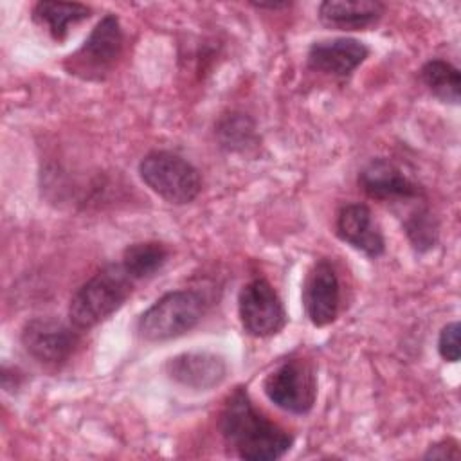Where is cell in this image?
Instances as JSON below:
<instances>
[{"mask_svg": "<svg viewBox=\"0 0 461 461\" xmlns=\"http://www.w3.org/2000/svg\"><path fill=\"white\" fill-rule=\"evenodd\" d=\"M385 4L378 0H324L317 9L322 25L339 31H366L380 22Z\"/></svg>", "mask_w": 461, "mask_h": 461, "instance_id": "5bb4252c", "label": "cell"}, {"mask_svg": "<svg viewBox=\"0 0 461 461\" xmlns=\"http://www.w3.org/2000/svg\"><path fill=\"white\" fill-rule=\"evenodd\" d=\"M79 340L81 335L74 324H65L54 317H34L23 324L20 333L25 353L43 366L65 364Z\"/></svg>", "mask_w": 461, "mask_h": 461, "instance_id": "ba28073f", "label": "cell"}, {"mask_svg": "<svg viewBox=\"0 0 461 461\" xmlns=\"http://www.w3.org/2000/svg\"><path fill=\"white\" fill-rule=\"evenodd\" d=\"M335 234L340 241L371 259L385 252V238L366 203L353 202L342 205L335 216Z\"/></svg>", "mask_w": 461, "mask_h": 461, "instance_id": "4fadbf2b", "label": "cell"}, {"mask_svg": "<svg viewBox=\"0 0 461 461\" xmlns=\"http://www.w3.org/2000/svg\"><path fill=\"white\" fill-rule=\"evenodd\" d=\"M369 58V47L349 36L317 40L310 45L306 63L312 70L333 76L349 77Z\"/></svg>", "mask_w": 461, "mask_h": 461, "instance_id": "8fae6325", "label": "cell"}, {"mask_svg": "<svg viewBox=\"0 0 461 461\" xmlns=\"http://www.w3.org/2000/svg\"><path fill=\"white\" fill-rule=\"evenodd\" d=\"M263 393L281 411L304 416L317 400V375L310 362L286 358L265 376Z\"/></svg>", "mask_w": 461, "mask_h": 461, "instance_id": "8992f818", "label": "cell"}, {"mask_svg": "<svg viewBox=\"0 0 461 461\" xmlns=\"http://www.w3.org/2000/svg\"><path fill=\"white\" fill-rule=\"evenodd\" d=\"M124 49V32L115 14H104L83 45L67 56L63 67L83 81H103L113 70Z\"/></svg>", "mask_w": 461, "mask_h": 461, "instance_id": "5b68a950", "label": "cell"}, {"mask_svg": "<svg viewBox=\"0 0 461 461\" xmlns=\"http://www.w3.org/2000/svg\"><path fill=\"white\" fill-rule=\"evenodd\" d=\"M303 306L308 321L324 328L337 321L340 312V279L328 258L313 261L303 283Z\"/></svg>", "mask_w": 461, "mask_h": 461, "instance_id": "9c48e42d", "label": "cell"}, {"mask_svg": "<svg viewBox=\"0 0 461 461\" xmlns=\"http://www.w3.org/2000/svg\"><path fill=\"white\" fill-rule=\"evenodd\" d=\"M207 297L194 288H178L160 295L137 319V335L146 342H164L185 335L207 312Z\"/></svg>", "mask_w": 461, "mask_h": 461, "instance_id": "3957f363", "label": "cell"}, {"mask_svg": "<svg viewBox=\"0 0 461 461\" xmlns=\"http://www.w3.org/2000/svg\"><path fill=\"white\" fill-rule=\"evenodd\" d=\"M92 9L79 2H56L40 0L32 5V22L43 27L56 41H63L70 29L85 20H88Z\"/></svg>", "mask_w": 461, "mask_h": 461, "instance_id": "9a60e30c", "label": "cell"}, {"mask_svg": "<svg viewBox=\"0 0 461 461\" xmlns=\"http://www.w3.org/2000/svg\"><path fill=\"white\" fill-rule=\"evenodd\" d=\"M254 7H258V9H283V7H290V4L288 2H268V4H265V2H254L252 4Z\"/></svg>", "mask_w": 461, "mask_h": 461, "instance_id": "7402d4cb", "label": "cell"}, {"mask_svg": "<svg viewBox=\"0 0 461 461\" xmlns=\"http://www.w3.org/2000/svg\"><path fill=\"white\" fill-rule=\"evenodd\" d=\"M420 79L427 90L443 103L459 104L461 99V74L456 65L447 59L432 58L420 68Z\"/></svg>", "mask_w": 461, "mask_h": 461, "instance_id": "e0dca14e", "label": "cell"}, {"mask_svg": "<svg viewBox=\"0 0 461 461\" xmlns=\"http://www.w3.org/2000/svg\"><path fill=\"white\" fill-rule=\"evenodd\" d=\"M214 133L227 151H247L258 144L256 122L243 112L223 113L214 126Z\"/></svg>", "mask_w": 461, "mask_h": 461, "instance_id": "ac0fdd59", "label": "cell"}, {"mask_svg": "<svg viewBox=\"0 0 461 461\" xmlns=\"http://www.w3.org/2000/svg\"><path fill=\"white\" fill-rule=\"evenodd\" d=\"M131 290L133 281L119 263L103 267L72 294L68 322L79 331L95 328L119 312Z\"/></svg>", "mask_w": 461, "mask_h": 461, "instance_id": "7a4b0ae2", "label": "cell"}, {"mask_svg": "<svg viewBox=\"0 0 461 461\" xmlns=\"http://www.w3.org/2000/svg\"><path fill=\"white\" fill-rule=\"evenodd\" d=\"M438 353L445 362H457L461 355L459 348V322L452 321L445 324L438 337Z\"/></svg>", "mask_w": 461, "mask_h": 461, "instance_id": "ffe728a7", "label": "cell"}, {"mask_svg": "<svg viewBox=\"0 0 461 461\" xmlns=\"http://www.w3.org/2000/svg\"><path fill=\"white\" fill-rule=\"evenodd\" d=\"M241 328L254 339H268L283 331L288 322L286 308L276 288L265 277L245 283L238 294Z\"/></svg>", "mask_w": 461, "mask_h": 461, "instance_id": "52a82bcc", "label": "cell"}, {"mask_svg": "<svg viewBox=\"0 0 461 461\" xmlns=\"http://www.w3.org/2000/svg\"><path fill=\"white\" fill-rule=\"evenodd\" d=\"M164 371L171 382L185 389L209 391L227 378V362L211 351H184L167 358Z\"/></svg>", "mask_w": 461, "mask_h": 461, "instance_id": "7c38bea8", "label": "cell"}, {"mask_svg": "<svg viewBox=\"0 0 461 461\" xmlns=\"http://www.w3.org/2000/svg\"><path fill=\"white\" fill-rule=\"evenodd\" d=\"M218 429L227 448L247 461L281 459L294 445V436L258 411L243 385L227 396L220 411Z\"/></svg>", "mask_w": 461, "mask_h": 461, "instance_id": "6da1fadb", "label": "cell"}, {"mask_svg": "<svg viewBox=\"0 0 461 461\" xmlns=\"http://www.w3.org/2000/svg\"><path fill=\"white\" fill-rule=\"evenodd\" d=\"M459 443L454 438H445L429 447L423 459H459Z\"/></svg>", "mask_w": 461, "mask_h": 461, "instance_id": "44dd1931", "label": "cell"}, {"mask_svg": "<svg viewBox=\"0 0 461 461\" xmlns=\"http://www.w3.org/2000/svg\"><path fill=\"white\" fill-rule=\"evenodd\" d=\"M357 182L369 198L380 202H409L425 198L423 187L385 157L371 158L360 169Z\"/></svg>", "mask_w": 461, "mask_h": 461, "instance_id": "30bf717a", "label": "cell"}, {"mask_svg": "<svg viewBox=\"0 0 461 461\" xmlns=\"http://www.w3.org/2000/svg\"><path fill=\"white\" fill-rule=\"evenodd\" d=\"M403 230L412 249L420 254L432 250L439 238V223L427 205H418L405 216Z\"/></svg>", "mask_w": 461, "mask_h": 461, "instance_id": "d6986e66", "label": "cell"}, {"mask_svg": "<svg viewBox=\"0 0 461 461\" xmlns=\"http://www.w3.org/2000/svg\"><path fill=\"white\" fill-rule=\"evenodd\" d=\"M171 250L162 241H137L128 245L121 256V267L135 281H146L157 276L169 261Z\"/></svg>", "mask_w": 461, "mask_h": 461, "instance_id": "2e32d148", "label": "cell"}, {"mask_svg": "<svg viewBox=\"0 0 461 461\" xmlns=\"http://www.w3.org/2000/svg\"><path fill=\"white\" fill-rule=\"evenodd\" d=\"M140 180L173 205L191 203L202 191L200 171L178 153L153 149L139 162Z\"/></svg>", "mask_w": 461, "mask_h": 461, "instance_id": "277c9868", "label": "cell"}]
</instances>
